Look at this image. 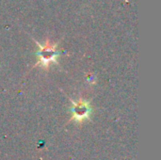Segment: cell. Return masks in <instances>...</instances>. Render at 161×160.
<instances>
[{
  "instance_id": "obj_1",
  "label": "cell",
  "mask_w": 161,
  "mask_h": 160,
  "mask_svg": "<svg viewBox=\"0 0 161 160\" xmlns=\"http://www.w3.org/2000/svg\"><path fill=\"white\" fill-rule=\"evenodd\" d=\"M36 43L38 45V50L35 55L38 58V61L34 67L40 65L44 69H48L51 64L58 63V58L60 56V51L58 50V43H52L48 39L43 44H40L38 41H36Z\"/></svg>"
},
{
  "instance_id": "obj_2",
  "label": "cell",
  "mask_w": 161,
  "mask_h": 160,
  "mask_svg": "<svg viewBox=\"0 0 161 160\" xmlns=\"http://www.w3.org/2000/svg\"><path fill=\"white\" fill-rule=\"evenodd\" d=\"M72 107H71V113L72 118L71 120L75 121L76 123H82L85 120H88L92 112V108L89 101L80 98L78 101L75 102L71 100Z\"/></svg>"
},
{
  "instance_id": "obj_3",
  "label": "cell",
  "mask_w": 161,
  "mask_h": 160,
  "mask_svg": "<svg viewBox=\"0 0 161 160\" xmlns=\"http://www.w3.org/2000/svg\"><path fill=\"white\" fill-rule=\"evenodd\" d=\"M86 78L88 80V82L91 84V85H94L95 82H96V76L92 74H86Z\"/></svg>"
}]
</instances>
